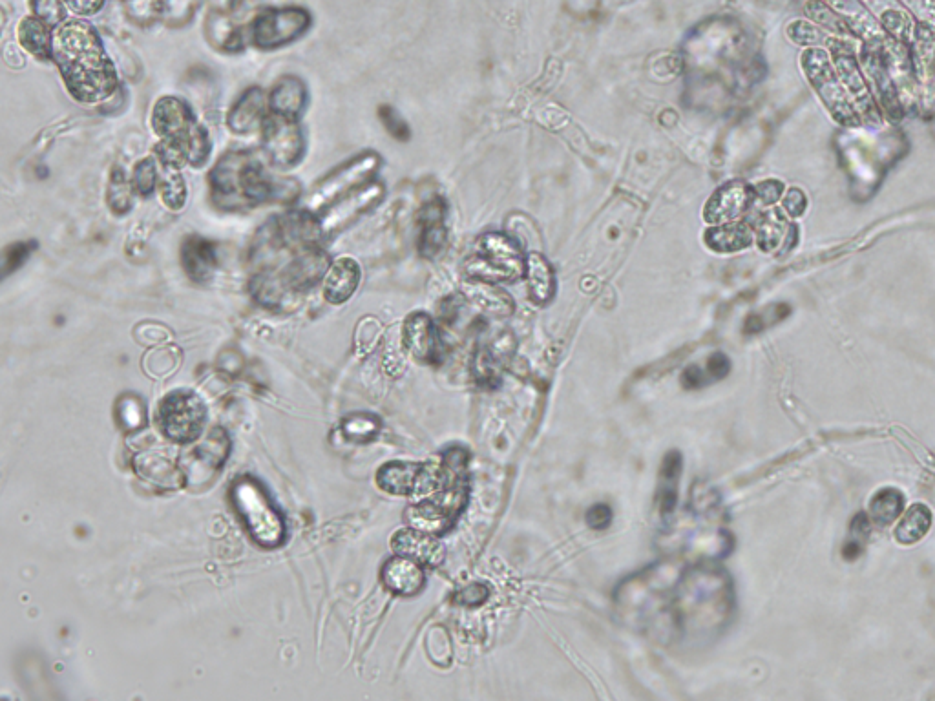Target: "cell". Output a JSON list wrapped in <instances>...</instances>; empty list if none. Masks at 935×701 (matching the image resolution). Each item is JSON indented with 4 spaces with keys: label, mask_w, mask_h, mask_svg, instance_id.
Returning <instances> with one entry per match:
<instances>
[{
    "label": "cell",
    "mask_w": 935,
    "mask_h": 701,
    "mask_svg": "<svg viewBox=\"0 0 935 701\" xmlns=\"http://www.w3.org/2000/svg\"><path fill=\"white\" fill-rule=\"evenodd\" d=\"M859 50L857 46H841L831 53V61L835 72L841 79L844 90L850 95L851 103L859 112L862 121L870 125H881V110L873 99L872 90L864 79L861 64H859Z\"/></svg>",
    "instance_id": "7"
},
{
    "label": "cell",
    "mask_w": 935,
    "mask_h": 701,
    "mask_svg": "<svg viewBox=\"0 0 935 701\" xmlns=\"http://www.w3.org/2000/svg\"><path fill=\"white\" fill-rule=\"evenodd\" d=\"M910 53L914 63L915 79L919 84L921 105H935V33L925 26H915L914 37L910 42Z\"/></svg>",
    "instance_id": "12"
},
{
    "label": "cell",
    "mask_w": 935,
    "mask_h": 701,
    "mask_svg": "<svg viewBox=\"0 0 935 701\" xmlns=\"http://www.w3.org/2000/svg\"><path fill=\"white\" fill-rule=\"evenodd\" d=\"M232 504L258 545L276 548L285 539L282 515L274 508L262 486L253 479H240L232 486Z\"/></svg>",
    "instance_id": "4"
},
{
    "label": "cell",
    "mask_w": 935,
    "mask_h": 701,
    "mask_svg": "<svg viewBox=\"0 0 935 701\" xmlns=\"http://www.w3.org/2000/svg\"><path fill=\"white\" fill-rule=\"evenodd\" d=\"M380 579L395 596L413 597L426 585V572L421 563L404 555H395L382 566Z\"/></svg>",
    "instance_id": "17"
},
{
    "label": "cell",
    "mask_w": 935,
    "mask_h": 701,
    "mask_svg": "<svg viewBox=\"0 0 935 701\" xmlns=\"http://www.w3.org/2000/svg\"><path fill=\"white\" fill-rule=\"evenodd\" d=\"M181 260H183V267L187 274L196 282L209 280L212 271L218 265L214 245L200 236H192L185 241L183 251H181Z\"/></svg>",
    "instance_id": "25"
},
{
    "label": "cell",
    "mask_w": 935,
    "mask_h": 701,
    "mask_svg": "<svg viewBox=\"0 0 935 701\" xmlns=\"http://www.w3.org/2000/svg\"><path fill=\"white\" fill-rule=\"evenodd\" d=\"M380 190H382L380 187L358 190L351 198L338 203L335 209L327 210L326 216L320 220L322 232L331 234V232L340 231L344 225H347L353 218H357L362 210L368 209L369 205L379 198Z\"/></svg>",
    "instance_id": "30"
},
{
    "label": "cell",
    "mask_w": 935,
    "mask_h": 701,
    "mask_svg": "<svg viewBox=\"0 0 935 701\" xmlns=\"http://www.w3.org/2000/svg\"><path fill=\"white\" fill-rule=\"evenodd\" d=\"M192 126V112L189 106L176 97L161 99L154 108V128L165 137H178Z\"/></svg>",
    "instance_id": "31"
},
{
    "label": "cell",
    "mask_w": 935,
    "mask_h": 701,
    "mask_svg": "<svg viewBox=\"0 0 935 701\" xmlns=\"http://www.w3.org/2000/svg\"><path fill=\"white\" fill-rule=\"evenodd\" d=\"M915 22L925 24L935 33V0H897Z\"/></svg>",
    "instance_id": "47"
},
{
    "label": "cell",
    "mask_w": 935,
    "mask_h": 701,
    "mask_svg": "<svg viewBox=\"0 0 935 701\" xmlns=\"http://www.w3.org/2000/svg\"><path fill=\"white\" fill-rule=\"evenodd\" d=\"M52 53L70 94L81 103H101L116 92L117 77L101 41L85 22H64L53 33Z\"/></svg>",
    "instance_id": "1"
},
{
    "label": "cell",
    "mask_w": 935,
    "mask_h": 701,
    "mask_svg": "<svg viewBox=\"0 0 935 701\" xmlns=\"http://www.w3.org/2000/svg\"><path fill=\"white\" fill-rule=\"evenodd\" d=\"M265 94L260 88H251L232 108L229 126L238 134H249L265 123Z\"/></svg>",
    "instance_id": "26"
},
{
    "label": "cell",
    "mask_w": 935,
    "mask_h": 701,
    "mask_svg": "<svg viewBox=\"0 0 935 701\" xmlns=\"http://www.w3.org/2000/svg\"><path fill=\"white\" fill-rule=\"evenodd\" d=\"M782 209L788 212L791 218H799L806 210V196L800 189H789L782 199Z\"/></svg>",
    "instance_id": "53"
},
{
    "label": "cell",
    "mask_w": 935,
    "mask_h": 701,
    "mask_svg": "<svg viewBox=\"0 0 935 701\" xmlns=\"http://www.w3.org/2000/svg\"><path fill=\"white\" fill-rule=\"evenodd\" d=\"M163 10H165V15L172 19L189 17V13H192V0H165Z\"/></svg>",
    "instance_id": "56"
},
{
    "label": "cell",
    "mask_w": 935,
    "mask_h": 701,
    "mask_svg": "<svg viewBox=\"0 0 935 701\" xmlns=\"http://www.w3.org/2000/svg\"><path fill=\"white\" fill-rule=\"evenodd\" d=\"M64 4L68 6V10L74 11L75 15L86 17L101 10L103 0H64Z\"/></svg>",
    "instance_id": "55"
},
{
    "label": "cell",
    "mask_w": 935,
    "mask_h": 701,
    "mask_svg": "<svg viewBox=\"0 0 935 701\" xmlns=\"http://www.w3.org/2000/svg\"><path fill=\"white\" fill-rule=\"evenodd\" d=\"M48 24H44L41 19H24L19 28V41L28 52L35 55L37 59H48L52 53V41L48 33Z\"/></svg>",
    "instance_id": "40"
},
{
    "label": "cell",
    "mask_w": 935,
    "mask_h": 701,
    "mask_svg": "<svg viewBox=\"0 0 935 701\" xmlns=\"http://www.w3.org/2000/svg\"><path fill=\"white\" fill-rule=\"evenodd\" d=\"M271 108L276 116L295 119L304 110L305 88L296 77H284L273 88Z\"/></svg>",
    "instance_id": "34"
},
{
    "label": "cell",
    "mask_w": 935,
    "mask_h": 701,
    "mask_svg": "<svg viewBox=\"0 0 935 701\" xmlns=\"http://www.w3.org/2000/svg\"><path fill=\"white\" fill-rule=\"evenodd\" d=\"M136 470L143 479L158 484L163 488H179L187 481L185 473L176 462L170 461L165 455L147 453L136 457Z\"/></svg>",
    "instance_id": "24"
},
{
    "label": "cell",
    "mask_w": 935,
    "mask_h": 701,
    "mask_svg": "<svg viewBox=\"0 0 935 701\" xmlns=\"http://www.w3.org/2000/svg\"><path fill=\"white\" fill-rule=\"evenodd\" d=\"M755 203V190L744 181H731L716 190L705 205L704 218L707 223L724 225L742 220L747 209Z\"/></svg>",
    "instance_id": "11"
},
{
    "label": "cell",
    "mask_w": 935,
    "mask_h": 701,
    "mask_svg": "<svg viewBox=\"0 0 935 701\" xmlns=\"http://www.w3.org/2000/svg\"><path fill=\"white\" fill-rule=\"evenodd\" d=\"M404 519L410 528L431 535L444 534L457 521V517L435 499H421L419 503L411 504L404 513Z\"/></svg>",
    "instance_id": "22"
},
{
    "label": "cell",
    "mask_w": 935,
    "mask_h": 701,
    "mask_svg": "<svg viewBox=\"0 0 935 701\" xmlns=\"http://www.w3.org/2000/svg\"><path fill=\"white\" fill-rule=\"evenodd\" d=\"M421 470L419 462H388L377 473L380 490L399 497H417Z\"/></svg>",
    "instance_id": "21"
},
{
    "label": "cell",
    "mask_w": 935,
    "mask_h": 701,
    "mask_svg": "<svg viewBox=\"0 0 935 701\" xmlns=\"http://www.w3.org/2000/svg\"><path fill=\"white\" fill-rule=\"evenodd\" d=\"M327 267H329V258H327L326 252L320 251L316 247H307L285 269V287L291 293L293 291L295 293H304V291L311 289L313 285L322 280Z\"/></svg>",
    "instance_id": "19"
},
{
    "label": "cell",
    "mask_w": 935,
    "mask_h": 701,
    "mask_svg": "<svg viewBox=\"0 0 935 701\" xmlns=\"http://www.w3.org/2000/svg\"><path fill=\"white\" fill-rule=\"evenodd\" d=\"M360 283V267L353 260H338L327 274L324 296L329 304H344L357 291Z\"/></svg>",
    "instance_id": "29"
},
{
    "label": "cell",
    "mask_w": 935,
    "mask_h": 701,
    "mask_svg": "<svg viewBox=\"0 0 935 701\" xmlns=\"http://www.w3.org/2000/svg\"><path fill=\"white\" fill-rule=\"evenodd\" d=\"M32 247V243H17V245H11L10 249L6 251L4 274H10L13 269H17V267L28 258V254L32 252Z\"/></svg>",
    "instance_id": "52"
},
{
    "label": "cell",
    "mask_w": 935,
    "mask_h": 701,
    "mask_svg": "<svg viewBox=\"0 0 935 701\" xmlns=\"http://www.w3.org/2000/svg\"><path fill=\"white\" fill-rule=\"evenodd\" d=\"M682 473V457L671 451L662 468V482H660V501H662V513L669 515L673 512L674 506L678 503V479Z\"/></svg>",
    "instance_id": "41"
},
{
    "label": "cell",
    "mask_w": 935,
    "mask_h": 701,
    "mask_svg": "<svg viewBox=\"0 0 935 701\" xmlns=\"http://www.w3.org/2000/svg\"><path fill=\"white\" fill-rule=\"evenodd\" d=\"M861 2L862 6L870 11L883 26L884 32L893 37L895 41L904 42V44L912 42L917 22L897 0H861Z\"/></svg>",
    "instance_id": "20"
},
{
    "label": "cell",
    "mask_w": 935,
    "mask_h": 701,
    "mask_svg": "<svg viewBox=\"0 0 935 701\" xmlns=\"http://www.w3.org/2000/svg\"><path fill=\"white\" fill-rule=\"evenodd\" d=\"M526 260L512 238L492 232L484 234L477 251L466 262V274L484 282H514L525 274Z\"/></svg>",
    "instance_id": "5"
},
{
    "label": "cell",
    "mask_w": 935,
    "mask_h": 701,
    "mask_svg": "<svg viewBox=\"0 0 935 701\" xmlns=\"http://www.w3.org/2000/svg\"><path fill=\"white\" fill-rule=\"evenodd\" d=\"M859 64L881 114L893 123H899L906 116V110L893 84L892 75L888 72L881 48L877 50L861 44Z\"/></svg>",
    "instance_id": "8"
},
{
    "label": "cell",
    "mask_w": 935,
    "mask_h": 701,
    "mask_svg": "<svg viewBox=\"0 0 935 701\" xmlns=\"http://www.w3.org/2000/svg\"><path fill=\"white\" fill-rule=\"evenodd\" d=\"M391 548L397 555L410 557L422 566L435 568L444 561V546L435 539V535L426 534L415 528H404L393 535Z\"/></svg>",
    "instance_id": "18"
},
{
    "label": "cell",
    "mask_w": 935,
    "mask_h": 701,
    "mask_svg": "<svg viewBox=\"0 0 935 701\" xmlns=\"http://www.w3.org/2000/svg\"><path fill=\"white\" fill-rule=\"evenodd\" d=\"M263 147L274 165L291 167L304 154V137L293 119L274 114L263 123Z\"/></svg>",
    "instance_id": "10"
},
{
    "label": "cell",
    "mask_w": 935,
    "mask_h": 701,
    "mask_svg": "<svg viewBox=\"0 0 935 701\" xmlns=\"http://www.w3.org/2000/svg\"><path fill=\"white\" fill-rule=\"evenodd\" d=\"M729 373V360L722 353L711 356L705 367L691 366L683 371L682 384L685 388L698 389L716 380H722Z\"/></svg>",
    "instance_id": "39"
},
{
    "label": "cell",
    "mask_w": 935,
    "mask_h": 701,
    "mask_svg": "<svg viewBox=\"0 0 935 701\" xmlns=\"http://www.w3.org/2000/svg\"><path fill=\"white\" fill-rule=\"evenodd\" d=\"M132 181H128L125 172L116 168L108 185V205L116 214H125L132 207Z\"/></svg>",
    "instance_id": "43"
},
{
    "label": "cell",
    "mask_w": 935,
    "mask_h": 701,
    "mask_svg": "<svg viewBox=\"0 0 935 701\" xmlns=\"http://www.w3.org/2000/svg\"><path fill=\"white\" fill-rule=\"evenodd\" d=\"M207 420V408L196 393L174 391L159 404V426L167 439L189 444L201 437Z\"/></svg>",
    "instance_id": "6"
},
{
    "label": "cell",
    "mask_w": 935,
    "mask_h": 701,
    "mask_svg": "<svg viewBox=\"0 0 935 701\" xmlns=\"http://www.w3.org/2000/svg\"><path fill=\"white\" fill-rule=\"evenodd\" d=\"M463 291L473 304L479 305L486 313L494 316H508L514 313L512 296L495 287V283L470 278L468 282H464Z\"/></svg>",
    "instance_id": "28"
},
{
    "label": "cell",
    "mask_w": 935,
    "mask_h": 701,
    "mask_svg": "<svg viewBox=\"0 0 935 701\" xmlns=\"http://www.w3.org/2000/svg\"><path fill=\"white\" fill-rule=\"evenodd\" d=\"M932 526V512L925 504H914L908 512L904 513L903 521L895 530V537L903 545H914L921 541Z\"/></svg>",
    "instance_id": "37"
},
{
    "label": "cell",
    "mask_w": 935,
    "mask_h": 701,
    "mask_svg": "<svg viewBox=\"0 0 935 701\" xmlns=\"http://www.w3.org/2000/svg\"><path fill=\"white\" fill-rule=\"evenodd\" d=\"M800 66L813 90L830 112V116L844 126L855 128L862 125L861 116L851 103L850 95L844 90L835 66L831 61V53L824 48H806L800 55Z\"/></svg>",
    "instance_id": "3"
},
{
    "label": "cell",
    "mask_w": 935,
    "mask_h": 701,
    "mask_svg": "<svg viewBox=\"0 0 935 701\" xmlns=\"http://www.w3.org/2000/svg\"><path fill=\"white\" fill-rule=\"evenodd\" d=\"M612 521V512L607 504H596L587 513V524L594 530H605Z\"/></svg>",
    "instance_id": "54"
},
{
    "label": "cell",
    "mask_w": 935,
    "mask_h": 701,
    "mask_svg": "<svg viewBox=\"0 0 935 701\" xmlns=\"http://www.w3.org/2000/svg\"><path fill=\"white\" fill-rule=\"evenodd\" d=\"M526 282H528V291L530 298L537 305H547L552 296L556 293V278L550 263L537 252H532L526 256L525 269Z\"/></svg>",
    "instance_id": "32"
},
{
    "label": "cell",
    "mask_w": 935,
    "mask_h": 701,
    "mask_svg": "<svg viewBox=\"0 0 935 701\" xmlns=\"http://www.w3.org/2000/svg\"><path fill=\"white\" fill-rule=\"evenodd\" d=\"M380 119L382 123L388 128L389 134L393 137H397L400 141H406L410 137V128L406 126V123L400 119L393 108L389 106H382L379 110Z\"/></svg>",
    "instance_id": "50"
},
{
    "label": "cell",
    "mask_w": 935,
    "mask_h": 701,
    "mask_svg": "<svg viewBox=\"0 0 935 701\" xmlns=\"http://www.w3.org/2000/svg\"><path fill=\"white\" fill-rule=\"evenodd\" d=\"M755 190V201H760L762 205H773L777 203L778 199L782 198L784 194V185L777 181V179H766L762 183H758L757 187H753Z\"/></svg>",
    "instance_id": "51"
},
{
    "label": "cell",
    "mask_w": 935,
    "mask_h": 701,
    "mask_svg": "<svg viewBox=\"0 0 935 701\" xmlns=\"http://www.w3.org/2000/svg\"><path fill=\"white\" fill-rule=\"evenodd\" d=\"M514 353V340L510 335L495 336L486 344L477 349L473 356V377L486 388H494L501 380V371L508 364L510 356Z\"/></svg>",
    "instance_id": "15"
},
{
    "label": "cell",
    "mask_w": 935,
    "mask_h": 701,
    "mask_svg": "<svg viewBox=\"0 0 935 701\" xmlns=\"http://www.w3.org/2000/svg\"><path fill=\"white\" fill-rule=\"evenodd\" d=\"M404 347L415 360L424 364H439L442 360L441 333L428 314L415 313L404 324Z\"/></svg>",
    "instance_id": "13"
},
{
    "label": "cell",
    "mask_w": 935,
    "mask_h": 701,
    "mask_svg": "<svg viewBox=\"0 0 935 701\" xmlns=\"http://www.w3.org/2000/svg\"><path fill=\"white\" fill-rule=\"evenodd\" d=\"M156 181H158V176H156V165H154V161H152V159L139 161L136 168H134V176H132L134 189H136L141 196H150L152 190L156 187Z\"/></svg>",
    "instance_id": "46"
},
{
    "label": "cell",
    "mask_w": 935,
    "mask_h": 701,
    "mask_svg": "<svg viewBox=\"0 0 935 701\" xmlns=\"http://www.w3.org/2000/svg\"><path fill=\"white\" fill-rule=\"evenodd\" d=\"M755 238V231L747 221H731L707 231L705 243L716 252L744 251Z\"/></svg>",
    "instance_id": "33"
},
{
    "label": "cell",
    "mask_w": 935,
    "mask_h": 701,
    "mask_svg": "<svg viewBox=\"0 0 935 701\" xmlns=\"http://www.w3.org/2000/svg\"><path fill=\"white\" fill-rule=\"evenodd\" d=\"M444 212L446 210H444L442 201L428 203L421 210L419 223H421L422 231L419 249H421L422 256H426V258L437 256L446 247L448 232L444 227Z\"/></svg>",
    "instance_id": "23"
},
{
    "label": "cell",
    "mask_w": 935,
    "mask_h": 701,
    "mask_svg": "<svg viewBox=\"0 0 935 701\" xmlns=\"http://www.w3.org/2000/svg\"><path fill=\"white\" fill-rule=\"evenodd\" d=\"M904 510L903 493L886 488L877 493L870 503V513H872L873 523L879 526H888L892 524Z\"/></svg>",
    "instance_id": "42"
},
{
    "label": "cell",
    "mask_w": 935,
    "mask_h": 701,
    "mask_svg": "<svg viewBox=\"0 0 935 701\" xmlns=\"http://www.w3.org/2000/svg\"><path fill=\"white\" fill-rule=\"evenodd\" d=\"M161 198L169 209L176 210L183 207L185 198H187V189H185V181L176 172V168H170L165 178L161 179Z\"/></svg>",
    "instance_id": "44"
},
{
    "label": "cell",
    "mask_w": 935,
    "mask_h": 701,
    "mask_svg": "<svg viewBox=\"0 0 935 701\" xmlns=\"http://www.w3.org/2000/svg\"><path fill=\"white\" fill-rule=\"evenodd\" d=\"M377 163H379L377 157L364 156L355 159L353 163H347L344 167L338 168L337 172H333L329 178L324 179L316 187L313 196L309 198L311 205L313 207H322L327 201L337 198L342 192H346L349 187L360 183L362 179L368 176L369 172H373L377 167Z\"/></svg>",
    "instance_id": "16"
},
{
    "label": "cell",
    "mask_w": 935,
    "mask_h": 701,
    "mask_svg": "<svg viewBox=\"0 0 935 701\" xmlns=\"http://www.w3.org/2000/svg\"><path fill=\"white\" fill-rule=\"evenodd\" d=\"M490 596V588L483 585V583H472V585H466L457 592V603L461 605H466V607H475V605H481L486 599Z\"/></svg>",
    "instance_id": "49"
},
{
    "label": "cell",
    "mask_w": 935,
    "mask_h": 701,
    "mask_svg": "<svg viewBox=\"0 0 935 701\" xmlns=\"http://www.w3.org/2000/svg\"><path fill=\"white\" fill-rule=\"evenodd\" d=\"M831 10L841 15L842 21L848 24L851 33L870 48H883L884 42L890 35L884 32L883 26L873 17L870 11L862 6L861 0H824Z\"/></svg>",
    "instance_id": "14"
},
{
    "label": "cell",
    "mask_w": 935,
    "mask_h": 701,
    "mask_svg": "<svg viewBox=\"0 0 935 701\" xmlns=\"http://www.w3.org/2000/svg\"><path fill=\"white\" fill-rule=\"evenodd\" d=\"M804 13H806V19L820 26L822 30L839 37V39H844V41L850 42H859L862 44L853 33H851L848 24L842 21L841 15H837L835 11L831 10L830 6L824 2V0H808L804 4Z\"/></svg>",
    "instance_id": "36"
},
{
    "label": "cell",
    "mask_w": 935,
    "mask_h": 701,
    "mask_svg": "<svg viewBox=\"0 0 935 701\" xmlns=\"http://www.w3.org/2000/svg\"><path fill=\"white\" fill-rule=\"evenodd\" d=\"M789 225L780 210H769L757 223V245L764 252L775 251L788 236Z\"/></svg>",
    "instance_id": "38"
},
{
    "label": "cell",
    "mask_w": 935,
    "mask_h": 701,
    "mask_svg": "<svg viewBox=\"0 0 935 701\" xmlns=\"http://www.w3.org/2000/svg\"><path fill=\"white\" fill-rule=\"evenodd\" d=\"M729 607L731 590L725 574L700 566L687 570L678 581L671 616L678 632L694 638L722 627Z\"/></svg>",
    "instance_id": "2"
},
{
    "label": "cell",
    "mask_w": 935,
    "mask_h": 701,
    "mask_svg": "<svg viewBox=\"0 0 935 701\" xmlns=\"http://www.w3.org/2000/svg\"><path fill=\"white\" fill-rule=\"evenodd\" d=\"M786 35H788L789 41L797 46H802L804 50L806 48H824L828 52H833L841 46H857L861 48L859 42H850L844 41V39H839L835 35L822 30L817 24L808 21V19H795L788 24V30H786Z\"/></svg>",
    "instance_id": "27"
},
{
    "label": "cell",
    "mask_w": 935,
    "mask_h": 701,
    "mask_svg": "<svg viewBox=\"0 0 935 701\" xmlns=\"http://www.w3.org/2000/svg\"><path fill=\"white\" fill-rule=\"evenodd\" d=\"M231 442L223 429L216 428L198 448L190 451V468L200 466L201 470H218L229 457Z\"/></svg>",
    "instance_id": "35"
},
{
    "label": "cell",
    "mask_w": 935,
    "mask_h": 701,
    "mask_svg": "<svg viewBox=\"0 0 935 701\" xmlns=\"http://www.w3.org/2000/svg\"><path fill=\"white\" fill-rule=\"evenodd\" d=\"M33 13L48 26H55L63 19L59 0H32Z\"/></svg>",
    "instance_id": "48"
},
{
    "label": "cell",
    "mask_w": 935,
    "mask_h": 701,
    "mask_svg": "<svg viewBox=\"0 0 935 701\" xmlns=\"http://www.w3.org/2000/svg\"><path fill=\"white\" fill-rule=\"evenodd\" d=\"M309 26V15L304 10L269 11L253 24V42L258 48L271 50L298 39Z\"/></svg>",
    "instance_id": "9"
},
{
    "label": "cell",
    "mask_w": 935,
    "mask_h": 701,
    "mask_svg": "<svg viewBox=\"0 0 935 701\" xmlns=\"http://www.w3.org/2000/svg\"><path fill=\"white\" fill-rule=\"evenodd\" d=\"M344 433L349 439L353 440H371L380 429V420L373 415H364L358 413L349 419L344 420Z\"/></svg>",
    "instance_id": "45"
}]
</instances>
